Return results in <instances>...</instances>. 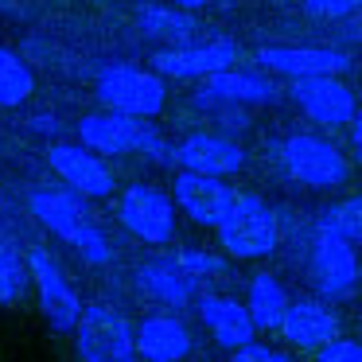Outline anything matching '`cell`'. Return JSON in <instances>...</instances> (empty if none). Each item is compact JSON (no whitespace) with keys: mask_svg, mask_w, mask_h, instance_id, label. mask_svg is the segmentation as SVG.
<instances>
[{"mask_svg":"<svg viewBox=\"0 0 362 362\" xmlns=\"http://www.w3.org/2000/svg\"><path fill=\"white\" fill-rule=\"evenodd\" d=\"M28 211H32L55 238H63L71 250H78L90 265H105V261L113 257L102 226H98L94 214L86 211V203H82L78 195H71V191H51V187L32 191Z\"/></svg>","mask_w":362,"mask_h":362,"instance_id":"obj_1","label":"cell"},{"mask_svg":"<svg viewBox=\"0 0 362 362\" xmlns=\"http://www.w3.org/2000/svg\"><path fill=\"white\" fill-rule=\"evenodd\" d=\"M218 242L230 257L238 261H253V257H269L281 245V222L276 211L265 203L261 195L250 191H234L226 214L218 218Z\"/></svg>","mask_w":362,"mask_h":362,"instance_id":"obj_2","label":"cell"},{"mask_svg":"<svg viewBox=\"0 0 362 362\" xmlns=\"http://www.w3.org/2000/svg\"><path fill=\"white\" fill-rule=\"evenodd\" d=\"M94 94L105 110L113 113H129V117H160L168 102V82L156 71L136 63H110L98 71Z\"/></svg>","mask_w":362,"mask_h":362,"instance_id":"obj_3","label":"cell"},{"mask_svg":"<svg viewBox=\"0 0 362 362\" xmlns=\"http://www.w3.org/2000/svg\"><path fill=\"white\" fill-rule=\"evenodd\" d=\"M78 136H82L86 148L98 152V156H125V152H144V156H152V160L172 156L156 129L144 125V117H129V113H113V110L82 117Z\"/></svg>","mask_w":362,"mask_h":362,"instance_id":"obj_4","label":"cell"},{"mask_svg":"<svg viewBox=\"0 0 362 362\" xmlns=\"http://www.w3.org/2000/svg\"><path fill=\"white\" fill-rule=\"evenodd\" d=\"M78 362H136L133 323L110 304H86L74 323Z\"/></svg>","mask_w":362,"mask_h":362,"instance_id":"obj_5","label":"cell"},{"mask_svg":"<svg viewBox=\"0 0 362 362\" xmlns=\"http://www.w3.org/2000/svg\"><path fill=\"white\" fill-rule=\"evenodd\" d=\"M281 164L296 183L315 187V191H335L351 180V160H346L331 141H323V136H315V133L284 136Z\"/></svg>","mask_w":362,"mask_h":362,"instance_id":"obj_6","label":"cell"},{"mask_svg":"<svg viewBox=\"0 0 362 362\" xmlns=\"http://www.w3.org/2000/svg\"><path fill=\"white\" fill-rule=\"evenodd\" d=\"M117 218L144 245H168L175 238V203L168 191L152 187V183H133L121 191Z\"/></svg>","mask_w":362,"mask_h":362,"instance_id":"obj_7","label":"cell"},{"mask_svg":"<svg viewBox=\"0 0 362 362\" xmlns=\"http://www.w3.org/2000/svg\"><path fill=\"white\" fill-rule=\"evenodd\" d=\"M28 284H35V296H40V308L47 315V323L55 331H74L78 323V312H82V300L74 292V284L63 276L59 261L51 257L43 245L28 250Z\"/></svg>","mask_w":362,"mask_h":362,"instance_id":"obj_8","label":"cell"},{"mask_svg":"<svg viewBox=\"0 0 362 362\" xmlns=\"http://www.w3.org/2000/svg\"><path fill=\"white\" fill-rule=\"evenodd\" d=\"M238 63V47L226 35H211V40H191L180 47H164L152 55V71L160 78H180V82H195L206 78L214 71H226Z\"/></svg>","mask_w":362,"mask_h":362,"instance_id":"obj_9","label":"cell"},{"mask_svg":"<svg viewBox=\"0 0 362 362\" xmlns=\"http://www.w3.org/2000/svg\"><path fill=\"white\" fill-rule=\"evenodd\" d=\"M288 82H292V102L315 125L339 129V125H351V117H358L354 90L339 74H304V78H288Z\"/></svg>","mask_w":362,"mask_h":362,"instance_id":"obj_10","label":"cell"},{"mask_svg":"<svg viewBox=\"0 0 362 362\" xmlns=\"http://www.w3.org/2000/svg\"><path fill=\"white\" fill-rule=\"evenodd\" d=\"M281 98L273 74L265 71H245V66H226V71L206 74L203 90H199V110H214V105H265Z\"/></svg>","mask_w":362,"mask_h":362,"instance_id":"obj_11","label":"cell"},{"mask_svg":"<svg viewBox=\"0 0 362 362\" xmlns=\"http://www.w3.org/2000/svg\"><path fill=\"white\" fill-rule=\"evenodd\" d=\"M47 164L59 172V180L82 199H110L117 180H113V168L98 156L86 144H51L47 148Z\"/></svg>","mask_w":362,"mask_h":362,"instance_id":"obj_12","label":"cell"},{"mask_svg":"<svg viewBox=\"0 0 362 362\" xmlns=\"http://www.w3.org/2000/svg\"><path fill=\"white\" fill-rule=\"evenodd\" d=\"M312 276L315 288L327 300H343L354 292V281H358V261H354V242L331 234V230H315L312 242Z\"/></svg>","mask_w":362,"mask_h":362,"instance_id":"obj_13","label":"cell"},{"mask_svg":"<svg viewBox=\"0 0 362 362\" xmlns=\"http://www.w3.org/2000/svg\"><path fill=\"white\" fill-rule=\"evenodd\" d=\"M257 63L269 74H281V78H304V74H346L354 66V59H351V51H339V47L281 43V47H261Z\"/></svg>","mask_w":362,"mask_h":362,"instance_id":"obj_14","label":"cell"},{"mask_svg":"<svg viewBox=\"0 0 362 362\" xmlns=\"http://www.w3.org/2000/svg\"><path fill=\"white\" fill-rule=\"evenodd\" d=\"M230 199H234V187H226L222 175H203V172H187V168L175 175L172 203L180 206L191 222H199V226H218V218L226 214Z\"/></svg>","mask_w":362,"mask_h":362,"instance_id":"obj_15","label":"cell"},{"mask_svg":"<svg viewBox=\"0 0 362 362\" xmlns=\"http://www.w3.org/2000/svg\"><path fill=\"white\" fill-rule=\"evenodd\" d=\"M172 160L187 172L203 175H234L245 168V148L222 133H191L180 148H172Z\"/></svg>","mask_w":362,"mask_h":362,"instance_id":"obj_16","label":"cell"},{"mask_svg":"<svg viewBox=\"0 0 362 362\" xmlns=\"http://www.w3.org/2000/svg\"><path fill=\"white\" fill-rule=\"evenodd\" d=\"M276 331H281L292 346H300V351H320L323 343H331V339L339 335V315L331 312L323 300H308V296L288 300Z\"/></svg>","mask_w":362,"mask_h":362,"instance_id":"obj_17","label":"cell"},{"mask_svg":"<svg viewBox=\"0 0 362 362\" xmlns=\"http://www.w3.org/2000/svg\"><path fill=\"white\" fill-rule=\"evenodd\" d=\"M133 346L144 362H183L191 354V331L175 315H144L133 327Z\"/></svg>","mask_w":362,"mask_h":362,"instance_id":"obj_18","label":"cell"},{"mask_svg":"<svg viewBox=\"0 0 362 362\" xmlns=\"http://www.w3.org/2000/svg\"><path fill=\"white\" fill-rule=\"evenodd\" d=\"M199 315H203L206 331L214 335V343L226 346V351H234V346L253 339V323H250L245 304H238L230 296H211V292L199 296Z\"/></svg>","mask_w":362,"mask_h":362,"instance_id":"obj_19","label":"cell"},{"mask_svg":"<svg viewBox=\"0 0 362 362\" xmlns=\"http://www.w3.org/2000/svg\"><path fill=\"white\" fill-rule=\"evenodd\" d=\"M136 284L164 308H187L191 296H195V281L175 265V257H156L148 265H141L136 269Z\"/></svg>","mask_w":362,"mask_h":362,"instance_id":"obj_20","label":"cell"},{"mask_svg":"<svg viewBox=\"0 0 362 362\" xmlns=\"http://www.w3.org/2000/svg\"><path fill=\"white\" fill-rule=\"evenodd\" d=\"M136 28H141L148 40L168 43V47H180V43L199 40V20L187 8H175V4H141L136 8Z\"/></svg>","mask_w":362,"mask_h":362,"instance_id":"obj_21","label":"cell"},{"mask_svg":"<svg viewBox=\"0 0 362 362\" xmlns=\"http://www.w3.org/2000/svg\"><path fill=\"white\" fill-rule=\"evenodd\" d=\"M284 304H288L284 284L269 273H253L250 296H245V312H250L253 331H276V323H281V315H284Z\"/></svg>","mask_w":362,"mask_h":362,"instance_id":"obj_22","label":"cell"},{"mask_svg":"<svg viewBox=\"0 0 362 362\" xmlns=\"http://www.w3.org/2000/svg\"><path fill=\"white\" fill-rule=\"evenodd\" d=\"M32 90H35L32 66H28L16 51L0 47V105H4V110H16V105H24L28 98H32Z\"/></svg>","mask_w":362,"mask_h":362,"instance_id":"obj_23","label":"cell"},{"mask_svg":"<svg viewBox=\"0 0 362 362\" xmlns=\"http://www.w3.org/2000/svg\"><path fill=\"white\" fill-rule=\"evenodd\" d=\"M28 292V261L12 250V242L0 238V308L20 304Z\"/></svg>","mask_w":362,"mask_h":362,"instance_id":"obj_24","label":"cell"},{"mask_svg":"<svg viewBox=\"0 0 362 362\" xmlns=\"http://www.w3.org/2000/svg\"><path fill=\"white\" fill-rule=\"evenodd\" d=\"M320 226L339 234V238H346V242H358L362 238V199H343L331 211H323Z\"/></svg>","mask_w":362,"mask_h":362,"instance_id":"obj_25","label":"cell"},{"mask_svg":"<svg viewBox=\"0 0 362 362\" xmlns=\"http://www.w3.org/2000/svg\"><path fill=\"white\" fill-rule=\"evenodd\" d=\"M175 265L183 269V273L191 276V281H203V276H218L222 269V257L218 253H206V250H195V245H187V250L175 253Z\"/></svg>","mask_w":362,"mask_h":362,"instance_id":"obj_26","label":"cell"},{"mask_svg":"<svg viewBox=\"0 0 362 362\" xmlns=\"http://www.w3.org/2000/svg\"><path fill=\"white\" fill-rule=\"evenodd\" d=\"M362 0H304V12L312 20H346L354 16Z\"/></svg>","mask_w":362,"mask_h":362,"instance_id":"obj_27","label":"cell"},{"mask_svg":"<svg viewBox=\"0 0 362 362\" xmlns=\"http://www.w3.org/2000/svg\"><path fill=\"white\" fill-rule=\"evenodd\" d=\"M315 362H362V351H358V343L354 339H331V343H323L320 346V358Z\"/></svg>","mask_w":362,"mask_h":362,"instance_id":"obj_28","label":"cell"},{"mask_svg":"<svg viewBox=\"0 0 362 362\" xmlns=\"http://www.w3.org/2000/svg\"><path fill=\"white\" fill-rule=\"evenodd\" d=\"M230 362H292L288 354H281V351H273V346H265V343H242V346H234V354H230Z\"/></svg>","mask_w":362,"mask_h":362,"instance_id":"obj_29","label":"cell"},{"mask_svg":"<svg viewBox=\"0 0 362 362\" xmlns=\"http://www.w3.org/2000/svg\"><path fill=\"white\" fill-rule=\"evenodd\" d=\"M28 125H32V133H43V136L59 133V117H51V113H40V117H32Z\"/></svg>","mask_w":362,"mask_h":362,"instance_id":"obj_30","label":"cell"},{"mask_svg":"<svg viewBox=\"0 0 362 362\" xmlns=\"http://www.w3.org/2000/svg\"><path fill=\"white\" fill-rule=\"evenodd\" d=\"M175 8H187V12H199V8H206L211 0H172Z\"/></svg>","mask_w":362,"mask_h":362,"instance_id":"obj_31","label":"cell"}]
</instances>
